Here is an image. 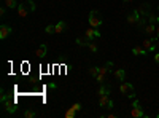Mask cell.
I'll return each mask as SVG.
<instances>
[{"mask_svg":"<svg viewBox=\"0 0 159 118\" xmlns=\"http://www.w3.org/2000/svg\"><path fill=\"white\" fill-rule=\"evenodd\" d=\"M2 112H3V115H15V113L18 112V104H16V101L11 99V97H8L7 101H3V102H2Z\"/></svg>","mask_w":159,"mask_h":118,"instance_id":"obj_1","label":"cell"},{"mask_svg":"<svg viewBox=\"0 0 159 118\" xmlns=\"http://www.w3.org/2000/svg\"><path fill=\"white\" fill-rule=\"evenodd\" d=\"M88 22H89L91 27H96V29H99L100 26H102V18H100V13H99L97 10H92V11L89 13Z\"/></svg>","mask_w":159,"mask_h":118,"instance_id":"obj_2","label":"cell"},{"mask_svg":"<svg viewBox=\"0 0 159 118\" xmlns=\"http://www.w3.org/2000/svg\"><path fill=\"white\" fill-rule=\"evenodd\" d=\"M119 91H121V93H123L126 97H129V99H134V97H135V89H134V85H132V83L123 82L121 86H119Z\"/></svg>","mask_w":159,"mask_h":118,"instance_id":"obj_3","label":"cell"},{"mask_svg":"<svg viewBox=\"0 0 159 118\" xmlns=\"http://www.w3.org/2000/svg\"><path fill=\"white\" fill-rule=\"evenodd\" d=\"M130 115L135 116V118H147V113L143 112L140 102L137 99H134V102H132V112H130Z\"/></svg>","mask_w":159,"mask_h":118,"instance_id":"obj_4","label":"cell"},{"mask_svg":"<svg viewBox=\"0 0 159 118\" xmlns=\"http://www.w3.org/2000/svg\"><path fill=\"white\" fill-rule=\"evenodd\" d=\"M137 11L140 13L143 18H148V16L151 15V5L147 3V2H145V3H140V5L137 7Z\"/></svg>","mask_w":159,"mask_h":118,"instance_id":"obj_5","label":"cell"},{"mask_svg":"<svg viewBox=\"0 0 159 118\" xmlns=\"http://www.w3.org/2000/svg\"><path fill=\"white\" fill-rule=\"evenodd\" d=\"M84 35H86V38H88L89 42H94L96 38H100V32H99L96 27H88Z\"/></svg>","mask_w":159,"mask_h":118,"instance_id":"obj_6","label":"cell"},{"mask_svg":"<svg viewBox=\"0 0 159 118\" xmlns=\"http://www.w3.org/2000/svg\"><path fill=\"white\" fill-rule=\"evenodd\" d=\"M142 32H145V34H147L148 37H151V38H157V35H154V34H156V26H154V22H148Z\"/></svg>","mask_w":159,"mask_h":118,"instance_id":"obj_7","label":"cell"},{"mask_svg":"<svg viewBox=\"0 0 159 118\" xmlns=\"http://www.w3.org/2000/svg\"><path fill=\"white\" fill-rule=\"evenodd\" d=\"M11 32H13L11 26H7V24H2V26H0V38H2V40H5V38H7Z\"/></svg>","mask_w":159,"mask_h":118,"instance_id":"obj_8","label":"cell"},{"mask_svg":"<svg viewBox=\"0 0 159 118\" xmlns=\"http://www.w3.org/2000/svg\"><path fill=\"white\" fill-rule=\"evenodd\" d=\"M18 15L21 16V18H25V16H27L29 15V7H27V3H21V5H18Z\"/></svg>","mask_w":159,"mask_h":118,"instance_id":"obj_9","label":"cell"},{"mask_svg":"<svg viewBox=\"0 0 159 118\" xmlns=\"http://www.w3.org/2000/svg\"><path fill=\"white\" fill-rule=\"evenodd\" d=\"M154 40H156V38H151V37H150V38H145L142 46H143L145 50H147V51H154V48H156V46L153 45V42H154Z\"/></svg>","mask_w":159,"mask_h":118,"instance_id":"obj_10","label":"cell"},{"mask_svg":"<svg viewBox=\"0 0 159 118\" xmlns=\"http://www.w3.org/2000/svg\"><path fill=\"white\" fill-rule=\"evenodd\" d=\"M46 53H48V45L46 43H42L38 48H37V51H35V56H38V58H43V56H46Z\"/></svg>","mask_w":159,"mask_h":118,"instance_id":"obj_11","label":"cell"},{"mask_svg":"<svg viewBox=\"0 0 159 118\" xmlns=\"http://www.w3.org/2000/svg\"><path fill=\"white\" fill-rule=\"evenodd\" d=\"M67 27H69V26H67V22H65V21H59V22L54 26L56 34H64L65 31H67Z\"/></svg>","mask_w":159,"mask_h":118,"instance_id":"obj_12","label":"cell"},{"mask_svg":"<svg viewBox=\"0 0 159 118\" xmlns=\"http://www.w3.org/2000/svg\"><path fill=\"white\" fill-rule=\"evenodd\" d=\"M97 94L99 96H105V94H111V89L105 85V83H102V85H99V91H97Z\"/></svg>","mask_w":159,"mask_h":118,"instance_id":"obj_13","label":"cell"},{"mask_svg":"<svg viewBox=\"0 0 159 118\" xmlns=\"http://www.w3.org/2000/svg\"><path fill=\"white\" fill-rule=\"evenodd\" d=\"M111 99H110V96L108 94H105V96H99V106L102 107V109H107V106H108V102H110Z\"/></svg>","mask_w":159,"mask_h":118,"instance_id":"obj_14","label":"cell"},{"mask_svg":"<svg viewBox=\"0 0 159 118\" xmlns=\"http://www.w3.org/2000/svg\"><path fill=\"white\" fill-rule=\"evenodd\" d=\"M132 53H134L135 56H147L150 51H147L143 46H135V48H132Z\"/></svg>","mask_w":159,"mask_h":118,"instance_id":"obj_15","label":"cell"},{"mask_svg":"<svg viewBox=\"0 0 159 118\" xmlns=\"http://www.w3.org/2000/svg\"><path fill=\"white\" fill-rule=\"evenodd\" d=\"M113 75H115L116 80H119V82H124V78H126V72H124V69H118V70H115Z\"/></svg>","mask_w":159,"mask_h":118,"instance_id":"obj_16","label":"cell"},{"mask_svg":"<svg viewBox=\"0 0 159 118\" xmlns=\"http://www.w3.org/2000/svg\"><path fill=\"white\" fill-rule=\"evenodd\" d=\"M76 45H78V46H88V45H89V40L86 38V35H84V37H78V38H76Z\"/></svg>","mask_w":159,"mask_h":118,"instance_id":"obj_17","label":"cell"},{"mask_svg":"<svg viewBox=\"0 0 159 118\" xmlns=\"http://www.w3.org/2000/svg\"><path fill=\"white\" fill-rule=\"evenodd\" d=\"M22 116H24V118H35V116H37V112L32 110V109H27V110H24Z\"/></svg>","mask_w":159,"mask_h":118,"instance_id":"obj_18","label":"cell"},{"mask_svg":"<svg viewBox=\"0 0 159 118\" xmlns=\"http://www.w3.org/2000/svg\"><path fill=\"white\" fill-rule=\"evenodd\" d=\"M76 113H78V112H76L73 107H70L67 112L64 113V116H65V118H75V116H76Z\"/></svg>","mask_w":159,"mask_h":118,"instance_id":"obj_19","label":"cell"},{"mask_svg":"<svg viewBox=\"0 0 159 118\" xmlns=\"http://www.w3.org/2000/svg\"><path fill=\"white\" fill-rule=\"evenodd\" d=\"M5 5H7V8H10V10L18 8V2H16V0H5Z\"/></svg>","mask_w":159,"mask_h":118,"instance_id":"obj_20","label":"cell"},{"mask_svg":"<svg viewBox=\"0 0 159 118\" xmlns=\"http://www.w3.org/2000/svg\"><path fill=\"white\" fill-rule=\"evenodd\" d=\"M88 48L92 51V53H97V51H99V46H97V43H94V42H89Z\"/></svg>","mask_w":159,"mask_h":118,"instance_id":"obj_21","label":"cell"},{"mask_svg":"<svg viewBox=\"0 0 159 118\" xmlns=\"http://www.w3.org/2000/svg\"><path fill=\"white\" fill-rule=\"evenodd\" d=\"M45 32H46V34H56V29H54V26H52V24H48L46 27H45Z\"/></svg>","mask_w":159,"mask_h":118,"instance_id":"obj_22","label":"cell"},{"mask_svg":"<svg viewBox=\"0 0 159 118\" xmlns=\"http://www.w3.org/2000/svg\"><path fill=\"white\" fill-rule=\"evenodd\" d=\"M25 3H27V7H29V10H30V11H35V10H37V5H35L34 0H27Z\"/></svg>","mask_w":159,"mask_h":118,"instance_id":"obj_23","label":"cell"},{"mask_svg":"<svg viewBox=\"0 0 159 118\" xmlns=\"http://www.w3.org/2000/svg\"><path fill=\"white\" fill-rule=\"evenodd\" d=\"M89 73H91L92 77H97V73H99V67H91V69H89Z\"/></svg>","mask_w":159,"mask_h":118,"instance_id":"obj_24","label":"cell"},{"mask_svg":"<svg viewBox=\"0 0 159 118\" xmlns=\"http://www.w3.org/2000/svg\"><path fill=\"white\" fill-rule=\"evenodd\" d=\"M72 107H73V109H75L76 112H80V110H81V109H83V106H81V102H75V104H73V106H72Z\"/></svg>","mask_w":159,"mask_h":118,"instance_id":"obj_25","label":"cell"},{"mask_svg":"<svg viewBox=\"0 0 159 118\" xmlns=\"http://www.w3.org/2000/svg\"><path fill=\"white\" fill-rule=\"evenodd\" d=\"M5 13H7V5L0 7V16H5Z\"/></svg>","mask_w":159,"mask_h":118,"instance_id":"obj_26","label":"cell"},{"mask_svg":"<svg viewBox=\"0 0 159 118\" xmlns=\"http://www.w3.org/2000/svg\"><path fill=\"white\" fill-rule=\"evenodd\" d=\"M113 106H115L113 101H110V102H108V106H107V110H111V109H113Z\"/></svg>","mask_w":159,"mask_h":118,"instance_id":"obj_27","label":"cell"},{"mask_svg":"<svg viewBox=\"0 0 159 118\" xmlns=\"http://www.w3.org/2000/svg\"><path fill=\"white\" fill-rule=\"evenodd\" d=\"M156 24H157V26H156V35H157V40H159V19H157Z\"/></svg>","mask_w":159,"mask_h":118,"instance_id":"obj_28","label":"cell"},{"mask_svg":"<svg viewBox=\"0 0 159 118\" xmlns=\"http://www.w3.org/2000/svg\"><path fill=\"white\" fill-rule=\"evenodd\" d=\"M154 62H156V64H159V53H156V54H154Z\"/></svg>","mask_w":159,"mask_h":118,"instance_id":"obj_29","label":"cell"},{"mask_svg":"<svg viewBox=\"0 0 159 118\" xmlns=\"http://www.w3.org/2000/svg\"><path fill=\"white\" fill-rule=\"evenodd\" d=\"M107 116H108V118H116V116H118V115H115V113H108V115H107Z\"/></svg>","mask_w":159,"mask_h":118,"instance_id":"obj_30","label":"cell"},{"mask_svg":"<svg viewBox=\"0 0 159 118\" xmlns=\"http://www.w3.org/2000/svg\"><path fill=\"white\" fill-rule=\"evenodd\" d=\"M130 2H132V0H124V5H129Z\"/></svg>","mask_w":159,"mask_h":118,"instance_id":"obj_31","label":"cell"},{"mask_svg":"<svg viewBox=\"0 0 159 118\" xmlns=\"http://www.w3.org/2000/svg\"><path fill=\"white\" fill-rule=\"evenodd\" d=\"M156 116H157V118H159V113H156Z\"/></svg>","mask_w":159,"mask_h":118,"instance_id":"obj_32","label":"cell"}]
</instances>
